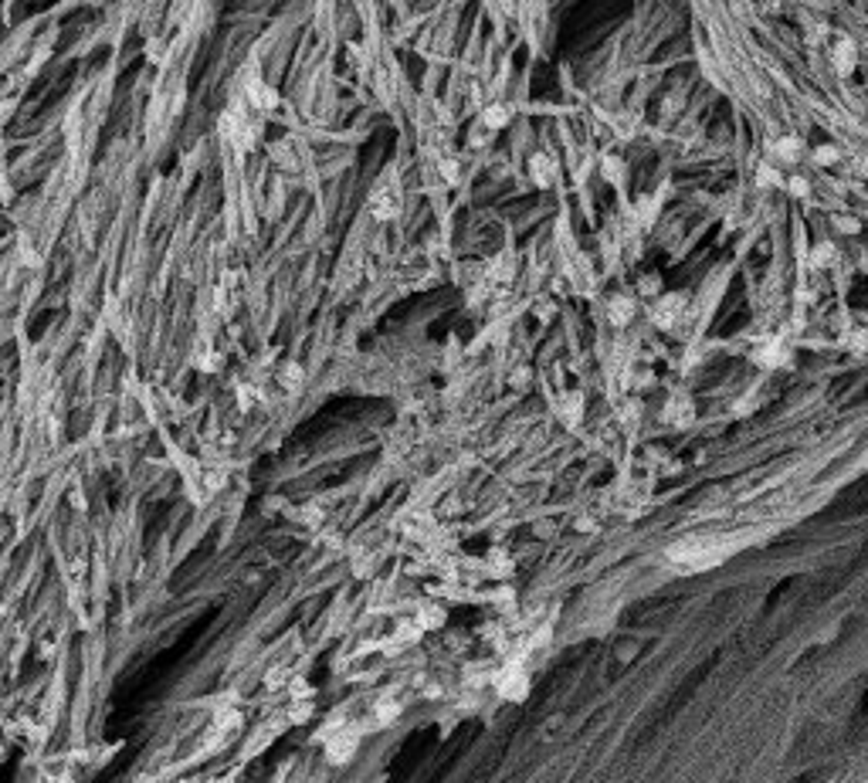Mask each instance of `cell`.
Wrapping results in <instances>:
<instances>
[{
    "mask_svg": "<svg viewBox=\"0 0 868 783\" xmlns=\"http://www.w3.org/2000/svg\"><path fill=\"white\" fill-rule=\"evenodd\" d=\"M357 743L360 736L353 729H346V726H336L333 722V732H326V756H329V763H350L353 760V753H357Z\"/></svg>",
    "mask_w": 868,
    "mask_h": 783,
    "instance_id": "cell-1",
    "label": "cell"
},
{
    "mask_svg": "<svg viewBox=\"0 0 868 783\" xmlns=\"http://www.w3.org/2000/svg\"><path fill=\"white\" fill-rule=\"evenodd\" d=\"M495 685H499V692L506 698H523L526 696V685H529V679H526V672L523 668H516V664H509L499 679H495Z\"/></svg>",
    "mask_w": 868,
    "mask_h": 783,
    "instance_id": "cell-2",
    "label": "cell"
},
{
    "mask_svg": "<svg viewBox=\"0 0 868 783\" xmlns=\"http://www.w3.org/2000/svg\"><path fill=\"white\" fill-rule=\"evenodd\" d=\"M831 62H834V69L841 71V75H848V71L855 69V45H851L848 37H838V41H834Z\"/></svg>",
    "mask_w": 868,
    "mask_h": 783,
    "instance_id": "cell-3",
    "label": "cell"
},
{
    "mask_svg": "<svg viewBox=\"0 0 868 783\" xmlns=\"http://www.w3.org/2000/svg\"><path fill=\"white\" fill-rule=\"evenodd\" d=\"M800 153H804V146H800L798 136H783V139H777V143H773V156H777L781 163H787V167H790V163H798Z\"/></svg>",
    "mask_w": 868,
    "mask_h": 783,
    "instance_id": "cell-4",
    "label": "cell"
},
{
    "mask_svg": "<svg viewBox=\"0 0 868 783\" xmlns=\"http://www.w3.org/2000/svg\"><path fill=\"white\" fill-rule=\"evenodd\" d=\"M529 173H533V180H536L540 187H550V184H553V177H557V173H553V160H550V156H543V153L533 156Z\"/></svg>",
    "mask_w": 868,
    "mask_h": 783,
    "instance_id": "cell-5",
    "label": "cell"
},
{
    "mask_svg": "<svg viewBox=\"0 0 868 783\" xmlns=\"http://www.w3.org/2000/svg\"><path fill=\"white\" fill-rule=\"evenodd\" d=\"M506 122H509V105L495 103V105H489V109L482 112V129H489V133L502 129Z\"/></svg>",
    "mask_w": 868,
    "mask_h": 783,
    "instance_id": "cell-6",
    "label": "cell"
},
{
    "mask_svg": "<svg viewBox=\"0 0 868 783\" xmlns=\"http://www.w3.org/2000/svg\"><path fill=\"white\" fill-rule=\"evenodd\" d=\"M634 319V299L631 295H617V299H611V323L614 326H624Z\"/></svg>",
    "mask_w": 868,
    "mask_h": 783,
    "instance_id": "cell-7",
    "label": "cell"
},
{
    "mask_svg": "<svg viewBox=\"0 0 868 783\" xmlns=\"http://www.w3.org/2000/svg\"><path fill=\"white\" fill-rule=\"evenodd\" d=\"M682 302H685L682 295H665L662 302H658V309H655V319L662 326H672V316L682 312Z\"/></svg>",
    "mask_w": 868,
    "mask_h": 783,
    "instance_id": "cell-8",
    "label": "cell"
},
{
    "mask_svg": "<svg viewBox=\"0 0 868 783\" xmlns=\"http://www.w3.org/2000/svg\"><path fill=\"white\" fill-rule=\"evenodd\" d=\"M194 367H197V370H207V374H214V370H221V357H218L214 350H197Z\"/></svg>",
    "mask_w": 868,
    "mask_h": 783,
    "instance_id": "cell-9",
    "label": "cell"
},
{
    "mask_svg": "<svg viewBox=\"0 0 868 783\" xmlns=\"http://www.w3.org/2000/svg\"><path fill=\"white\" fill-rule=\"evenodd\" d=\"M834 258H838V255H834V248H831V244H828V241H824V244H817L814 265H831Z\"/></svg>",
    "mask_w": 868,
    "mask_h": 783,
    "instance_id": "cell-10",
    "label": "cell"
},
{
    "mask_svg": "<svg viewBox=\"0 0 868 783\" xmlns=\"http://www.w3.org/2000/svg\"><path fill=\"white\" fill-rule=\"evenodd\" d=\"M438 167H442V177L448 180V184H455V180H459V163H455V160H442Z\"/></svg>",
    "mask_w": 868,
    "mask_h": 783,
    "instance_id": "cell-11",
    "label": "cell"
},
{
    "mask_svg": "<svg viewBox=\"0 0 868 783\" xmlns=\"http://www.w3.org/2000/svg\"><path fill=\"white\" fill-rule=\"evenodd\" d=\"M834 227L845 231V235H858V221L855 218H834Z\"/></svg>",
    "mask_w": 868,
    "mask_h": 783,
    "instance_id": "cell-12",
    "label": "cell"
},
{
    "mask_svg": "<svg viewBox=\"0 0 868 783\" xmlns=\"http://www.w3.org/2000/svg\"><path fill=\"white\" fill-rule=\"evenodd\" d=\"M604 177H608V180H617V177H621V163H617V160H604Z\"/></svg>",
    "mask_w": 868,
    "mask_h": 783,
    "instance_id": "cell-13",
    "label": "cell"
}]
</instances>
